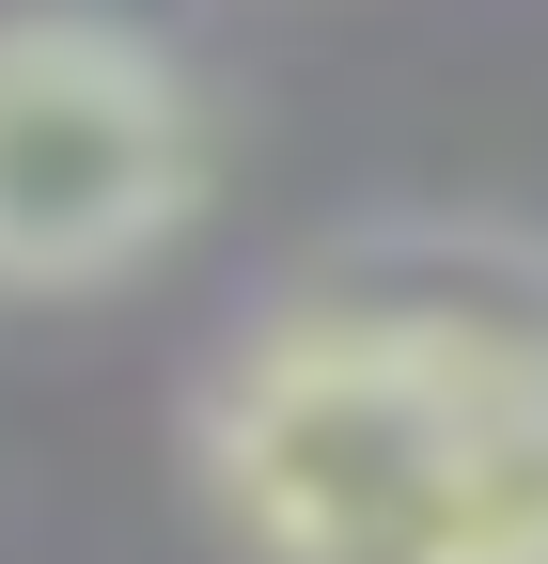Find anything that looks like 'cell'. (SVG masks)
<instances>
[{
    "label": "cell",
    "mask_w": 548,
    "mask_h": 564,
    "mask_svg": "<svg viewBox=\"0 0 548 564\" xmlns=\"http://www.w3.org/2000/svg\"><path fill=\"white\" fill-rule=\"evenodd\" d=\"M235 564H548V236L361 220L188 377Z\"/></svg>",
    "instance_id": "1"
},
{
    "label": "cell",
    "mask_w": 548,
    "mask_h": 564,
    "mask_svg": "<svg viewBox=\"0 0 548 564\" xmlns=\"http://www.w3.org/2000/svg\"><path fill=\"white\" fill-rule=\"evenodd\" d=\"M204 220V110L157 32L17 0L0 17V299H95Z\"/></svg>",
    "instance_id": "2"
}]
</instances>
